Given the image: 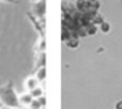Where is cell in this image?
Wrapping results in <instances>:
<instances>
[{"mask_svg": "<svg viewBox=\"0 0 122 109\" xmlns=\"http://www.w3.org/2000/svg\"><path fill=\"white\" fill-rule=\"evenodd\" d=\"M10 109H26V108H22V107H18V108H10Z\"/></svg>", "mask_w": 122, "mask_h": 109, "instance_id": "4fadbf2b", "label": "cell"}, {"mask_svg": "<svg viewBox=\"0 0 122 109\" xmlns=\"http://www.w3.org/2000/svg\"><path fill=\"white\" fill-rule=\"evenodd\" d=\"M38 100H39L40 105H42V107L44 108V107H46V96H42V97H39Z\"/></svg>", "mask_w": 122, "mask_h": 109, "instance_id": "7c38bea8", "label": "cell"}, {"mask_svg": "<svg viewBox=\"0 0 122 109\" xmlns=\"http://www.w3.org/2000/svg\"><path fill=\"white\" fill-rule=\"evenodd\" d=\"M46 75H47V70H46L44 66H42V68L39 69V70L36 71L35 78H36L39 82H42V81H44V79H46Z\"/></svg>", "mask_w": 122, "mask_h": 109, "instance_id": "8992f818", "label": "cell"}, {"mask_svg": "<svg viewBox=\"0 0 122 109\" xmlns=\"http://www.w3.org/2000/svg\"><path fill=\"white\" fill-rule=\"evenodd\" d=\"M43 107L40 105V103H39V100L38 99H34L33 100V103L30 104V107H29V109H42Z\"/></svg>", "mask_w": 122, "mask_h": 109, "instance_id": "30bf717a", "label": "cell"}, {"mask_svg": "<svg viewBox=\"0 0 122 109\" xmlns=\"http://www.w3.org/2000/svg\"><path fill=\"white\" fill-rule=\"evenodd\" d=\"M33 96L30 95V92H24L21 95H18V103H20V107L29 109L30 104L33 103Z\"/></svg>", "mask_w": 122, "mask_h": 109, "instance_id": "7a4b0ae2", "label": "cell"}, {"mask_svg": "<svg viewBox=\"0 0 122 109\" xmlns=\"http://www.w3.org/2000/svg\"><path fill=\"white\" fill-rule=\"evenodd\" d=\"M78 45H79V38H77V36H71L66 42V47L70 50H75V48H78Z\"/></svg>", "mask_w": 122, "mask_h": 109, "instance_id": "277c9868", "label": "cell"}, {"mask_svg": "<svg viewBox=\"0 0 122 109\" xmlns=\"http://www.w3.org/2000/svg\"><path fill=\"white\" fill-rule=\"evenodd\" d=\"M1 109H9V108H5V107H3V108H1Z\"/></svg>", "mask_w": 122, "mask_h": 109, "instance_id": "9a60e30c", "label": "cell"}, {"mask_svg": "<svg viewBox=\"0 0 122 109\" xmlns=\"http://www.w3.org/2000/svg\"><path fill=\"white\" fill-rule=\"evenodd\" d=\"M104 22V18H103V16H101V14H99V13H96L94 16V18H92V21H91V24L92 25H95V26H100L101 24H103Z\"/></svg>", "mask_w": 122, "mask_h": 109, "instance_id": "ba28073f", "label": "cell"}, {"mask_svg": "<svg viewBox=\"0 0 122 109\" xmlns=\"http://www.w3.org/2000/svg\"><path fill=\"white\" fill-rule=\"evenodd\" d=\"M39 83L40 82L38 81L35 77H29V78L25 81V87H26V90H27V92L35 90L36 87H39Z\"/></svg>", "mask_w": 122, "mask_h": 109, "instance_id": "3957f363", "label": "cell"}, {"mask_svg": "<svg viewBox=\"0 0 122 109\" xmlns=\"http://www.w3.org/2000/svg\"><path fill=\"white\" fill-rule=\"evenodd\" d=\"M110 29H112V26H110V24H109V22H107V21H104L103 24L99 26V30H100L103 34H108V33H110Z\"/></svg>", "mask_w": 122, "mask_h": 109, "instance_id": "52a82bcc", "label": "cell"}, {"mask_svg": "<svg viewBox=\"0 0 122 109\" xmlns=\"http://www.w3.org/2000/svg\"><path fill=\"white\" fill-rule=\"evenodd\" d=\"M114 109H122V99H121V100H118V101H116Z\"/></svg>", "mask_w": 122, "mask_h": 109, "instance_id": "8fae6325", "label": "cell"}, {"mask_svg": "<svg viewBox=\"0 0 122 109\" xmlns=\"http://www.w3.org/2000/svg\"><path fill=\"white\" fill-rule=\"evenodd\" d=\"M3 108V104H1V103H0V109H1Z\"/></svg>", "mask_w": 122, "mask_h": 109, "instance_id": "5bb4252c", "label": "cell"}, {"mask_svg": "<svg viewBox=\"0 0 122 109\" xmlns=\"http://www.w3.org/2000/svg\"><path fill=\"white\" fill-rule=\"evenodd\" d=\"M42 109H46V108H42Z\"/></svg>", "mask_w": 122, "mask_h": 109, "instance_id": "2e32d148", "label": "cell"}, {"mask_svg": "<svg viewBox=\"0 0 122 109\" xmlns=\"http://www.w3.org/2000/svg\"><path fill=\"white\" fill-rule=\"evenodd\" d=\"M0 103L3 104V107L5 108H18V95H17L16 90H14L13 82H7L5 84H3L0 87Z\"/></svg>", "mask_w": 122, "mask_h": 109, "instance_id": "6da1fadb", "label": "cell"}, {"mask_svg": "<svg viewBox=\"0 0 122 109\" xmlns=\"http://www.w3.org/2000/svg\"><path fill=\"white\" fill-rule=\"evenodd\" d=\"M97 33V26H95V25L90 24L88 26L86 27V34L87 35H96Z\"/></svg>", "mask_w": 122, "mask_h": 109, "instance_id": "9c48e42d", "label": "cell"}, {"mask_svg": "<svg viewBox=\"0 0 122 109\" xmlns=\"http://www.w3.org/2000/svg\"><path fill=\"white\" fill-rule=\"evenodd\" d=\"M30 95L33 96V99H39V97L44 96V91H43V87H36L35 90L30 91Z\"/></svg>", "mask_w": 122, "mask_h": 109, "instance_id": "5b68a950", "label": "cell"}]
</instances>
